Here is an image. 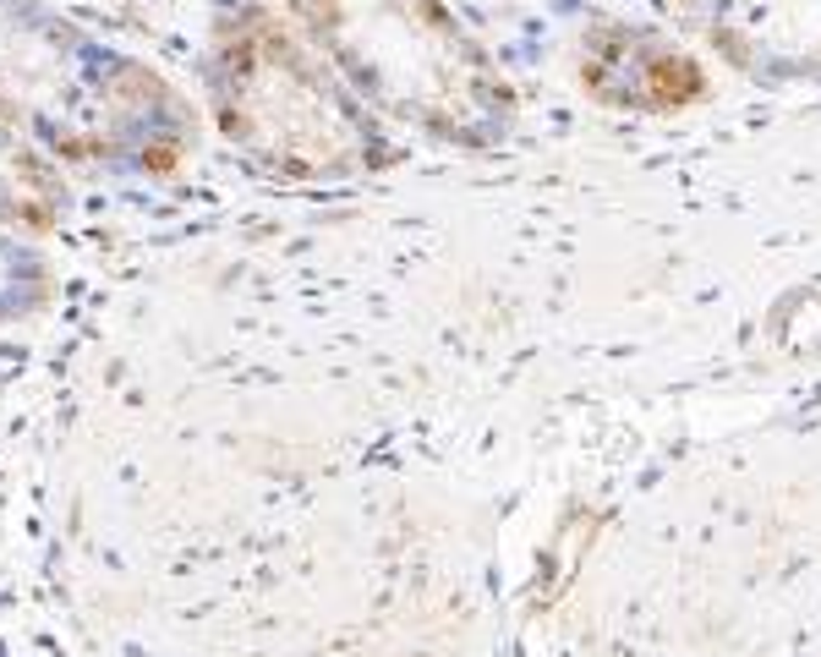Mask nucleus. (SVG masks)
I'll return each instance as SVG.
<instances>
[{"instance_id": "f257e3e1", "label": "nucleus", "mask_w": 821, "mask_h": 657, "mask_svg": "<svg viewBox=\"0 0 821 657\" xmlns=\"http://www.w3.org/2000/svg\"><path fill=\"white\" fill-rule=\"evenodd\" d=\"M652 83H657V99H690V94H701V77H696V66L690 60H657L652 66Z\"/></svg>"}]
</instances>
